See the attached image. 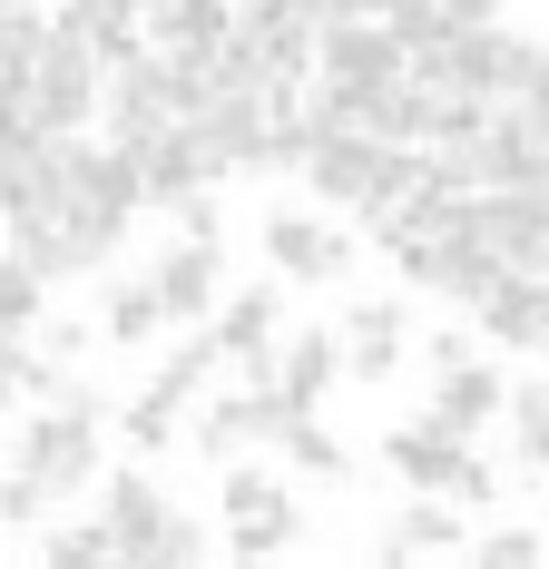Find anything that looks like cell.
Segmentation results:
<instances>
[{"label":"cell","instance_id":"1","mask_svg":"<svg viewBox=\"0 0 549 569\" xmlns=\"http://www.w3.org/2000/svg\"><path fill=\"white\" fill-rule=\"evenodd\" d=\"M383 461H392V481L441 491V501H461V511H491V501H500V471L471 452V432H461V422H441V412L383 432Z\"/></svg>","mask_w":549,"mask_h":569},{"label":"cell","instance_id":"2","mask_svg":"<svg viewBox=\"0 0 549 569\" xmlns=\"http://www.w3.org/2000/svg\"><path fill=\"white\" fill-rule=\"evenodd\" d=\"M99 520L118 530V550H128V560H158V569H197L207 550H217V540H207V530H197V520H187V511H177V501L158 491V471H148V461L109 481Z\"/></svg>","mask_w":549,"mask_h":569},{"label":"cell","instance_id":"3","mask_svg":"<svg viewBox=\"0 0 549 569\" xmlns=\"http://www.w3.org/2000/svg\"><path fill=\"white\" fill-rule=\"evenodd\" d=\"M99 422H109V402L99 393H69V402H40L30 422H20V442H10V461L20 471H40L59 501H79L89 481H99Z\"/></svg>","mask_w":549,"mask_h":569},{"label":"cell","instance_id":"4","mask_svg":"<svg viewBox=\"0 0 549 569\" xmlns=\"http://www.w3.org/2000/svg\"><path fill=\"white\" fill-rule=\"evenodd\" d=\"M217 520H226V550H236V560H285V550L305 540L295 491H285V481H266V471H246V461H226Z\"/></svg>","mask_w":549,"mask_h":569},{"label":"cell","instance_id":"5","mask_svg":"<svg viewBox=\"0 0 549 569\" xmlns=\"http://www.w3.org/2000/svg\"><path fill=\"white\" fill-rule=\"evenodd\" d=\"M295 412H305V402H285L274 383H236V393H217L207 412H197V452L226 471V461H246V442H274Z\"/></svg>","mask_w":549,"mask_h":569},{"label":"cell","instance_id":"6","mask_svg":"<svg viewBox=\"0 0 549 569\" xmlns=\"http://www.w3.org/2000/svg\"><path fill=\"white\" fill-rule=\"evenodd\" d=\"M148 276H158V295H167V325H207L226 305V236H177Z\"/></svg>","mask_w":549,"mask_h":569},{"label":"cell","instance_id":"7","mask_svg":"<svg viewBox=\"0 0 549 569\" xmlns=\"http://www.w3.org/2000/svg\"><path fill=\"white\" fill-rule=\"evenodd\" d=\"M266 266L295 276V284H333V276H353V236H333L325 217H305V207H274L266 217Z\"/></svg>","mask_w":549,"mask_h":569},{"label":"cell","instance_id":"8","mask_svg":"<svg viewBox=\"0 0 549 569\" xmlns=\"http://www.w3.org/2000/svg\"><path fill=\"white\" fill-rule=\"evenodd\" d=\"M383 138H363V128H315V158H305V187L333 197V207H363L373 197V177H383Z\"/></svg>","mask_w":549,"mask_h":569},{"label":"cell","instance_id":"9","mask_svg":"<svg viewBox=\"0 0 549 569\" xmlns=\"http://www.w3.org/2000/svg\"><path fill=\"white\" fill-rule=\"evenodd\" d=\"M333 335H343V373H353V383H392V373H402V343H412L402 295H363Z\"/></svg>","mask_w":549,"mask_h":569},{"label":"cell","instance_id":"10","mask_svg":"<svg viewBox=\"0 0 549 569\" xmlns=\"http://www.w3.org/2000/svg\"><path fill=\"white\" fill-rule=\"evenodd\" d=\"M217 335H226L236 383H274V353H285V305H274V284H256V295L217 305Z\"/></svg>","mask_w":549,"mask_h":569},{"label":"cell","instance_id":"11","mask_svg":"<svg viewBox=\"0 0 549 569\" xmlns=\"http://www.w3.org/2000/svg\"><path fill=\"white\" fill-rule=\"evenodd\" d=\"M59 148H69V138L0 128V227H10V217H40V207H59Z\"/></svg>","mask_w":549,"mask_h":569},{"label":"cell","instance_id":"12","mask_svg":"<svg viewBox=\"0 0 549 569\" xmlns=\"http://www.w3.org/2000/svg\"><path fill=\"white\" fill-rule=\"evenodd\" d=\"M451 550H471V530H461V501H441V491H422L412 511L373 530V560H451Z\"/></svg>","mask_w":549,"mask_h":569},{"label":"cell","instance_id":"13","mask_svg":"<svg viewBox=\"0 0 549 569\" xmlns=\"http://www.w3.org/2000/svg\"><path fill=\"white\" fill-rule=\"evenodd\" d=\"M432 412H441V422H461V432H481L491 412H510V383H500L481 353H461V363H432Z\"/></svg>","mask_w":549,"mask_h":569},{"label":"cell","instance_id":"14","mask_svg":"<svg viewBox=\"0 0 549 569\" xmlns=\"http://www.w3.org/2000/svg\"><path fill=\"white\" fill-rule=\"evenodd\" d=\"M40 50H50V10H20V0H0V118L30 99Z\"/></svg>","mask_w":549,"mask_h":569},{"label":"cell","instance_id":"15","mask_svg":"<svg viewBox=\"0 0 549 569\" xmlns=\"http://www.w3.org/2000/svg\"><path fill=\"white\" fill-rule=\"evenodd\" d=\"M333 383H343V335H285V353H274V393L315 412Z\"/></svg>","mask_w":549,"mask_h":569},{"label":"cell","instance_id":"16","mask_svg":"<svg viewBox=\"0 0 549 569\" xmlns=\"http://www.w3.org/2000/svg\"><path fill=\"white\" fill-rule=\"evenodd\" d=\"M481 325H491L500 343H530V353H540V325H549V284L510 266V276H500L491 295H481Z\"/></svg>","mask_w":549,"mask_h":569},{"label":"cell","instance_id":"17","mask_svg":"<svg viewBox=\"0 0 549 569\" xmlns=\"http://www.w3.org/2000/svg\"><path fill=\"white\" fill-rule=\"evenodd\" d=\"M109 343H128V353H148V343L167 335V295H158V276H118L109 284Z\"/></svg>","mask_w":549,"mask_h":569},{"label":"cell","instance_id":"18","mask_svg":"<svg viewBox=\"0 0 549 569\" xmlns=\"http://www.w3.org/2000/svg\"><path fill=\"white\" fill-rule=\"evenodd\" d=\"M177 432H187V402L167 393V383H148V393H138L128 412H118V442H128L138 461H158L167 442H177Z\"/></svg>","mask_w":549,"mask_h":569},{"label":"cell","instance_id":"19","mask_svg":"<svg viewBox=\"0 0 549 569\" xmlns=\"http://www.w3.org/2000/svg\"><path fill=\"white\" fill-rule=\"evenodd\" d=\"M510 452H520V471H530V481L549 471V373L510 383Z\"/></svg>","mask_w":549,"mask_h":569},{"label":"cell","instance_id":"20","mask_svg":"<svg viewBox=\"0 0 549 569\" xmlns=\"http://www.w3.org/2000/svg\"><path fill=\"white\" fill-rule=\"evenodd\" d=\"M40 295H50V276L10 246L0 256V343H30V325H40Z\"/></svg>","mask_w":549,"mask_h":569},{"label":"cell","instance_id":"21","mask_svg":"<svg viewBox=\"0 0 549 569\" xmlns=\"http://www.w3.org/2000/svg\"><path fill=\"white\" fill-rule=\"evenodd\" d=\"M217 373H226V335H187V343H177V353L158 363V383H167L177 402H197L207 383H217Z\"/></svg>","mask_w":549,"mask_h":569},{"label":"cell","instance_id":"22","mask_svg":"<svg viewBox=\"0 0 549 569\" xmlns=\"http://www.w3.org/2000/svg\"><path fill=\"white\" fill-rule=\"evenodd\" d=\"M274 442H285V461H295V471H315V481H343V471H353V452L333 442V432L315 422V412H295V422L274 432Z\"/></svg>","mask_w":549,"mask_h":569},{"label":"cell","instance_id":"23","mask_svg":"<svg viewBox=\"0 0 549 569\" xmlns=\"http://www.w3.org/2000/svg\"><path fill=\"white\" fill-rule=\"evenodd\" d=\"M40 560H50V569H99V560H128V550H118L109 520H69V530L40 540Z\"/></svg>","mask_w":549,"mask_h":569},{"label":"cell","instance_id":"24","mask_svg":"<svg viewBox=\"0 0 549 569\" xmlns=\"http://www.w3.org/2000/svg\"><path fill=\"white\" fill-rule=\"evenodd\" d=\"M50 481H40V471H20V461H10V471H0V520H10V530H30V520H50Z\"/></svg>","mask_w":549,"mask_h":569},{"label":"cell","instance_id":"25","mask_svg":"<svg viewBox=\"0 0 549 569\" xmlns=\"http://www.w3.org/2000/svg\"><path fill=\"white\" fill-rule=\"evenodd\" d=\"M471 560H481V569H540L549 540H540V530H481V540H471Z\"/></svg>","mask_w":549,"mask_h":569},{"label":"cell","instance_id":"26","mask_svg":"<svg viewBox=\"0 0 549 569\" xmlns=\"http://www.w3.org/2000/svg\"><path fill=\"white\" fill-rule=\"evenodd\" d=\"M167 217H177V236H226V207L207 197V187H187V197H167Z\"/></svg>","mask_w":549,"mask_h":569},{"label":"cell","instance_id":"27","mask_svg":"<svg viewBox=\"0 0 549 569\" xmlns=\"http://www.w3.org/2000/svg\"><path fill=\"white\" fill-rule=\"evenodd\" d=\"M540 353H549V325H540Z\"/></svg>","mask_w":549,"mask_h":569},{"label":"cell","instance_id":"28","mask_svg":"<svg viewBox=\"0 0 549 569\" xmlns=\"http://www.w3.org/2000/svg\"><path fill=\"white\" fill-rule=\"evenodd\" d=\"M138 10H158V0H138Z\"/></svg>","mask_w":549,"mask_h":569}]
</instances>
